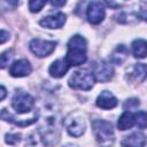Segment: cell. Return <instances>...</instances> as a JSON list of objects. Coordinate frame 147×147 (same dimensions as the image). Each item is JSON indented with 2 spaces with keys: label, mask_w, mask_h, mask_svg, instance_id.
I'll return each instance as SVG.
<instances>
[{
  "label": "cell",
  "mask_w": 147,
  "mask_h": 147,
  "mask_svg": "<svg viewBox=\"0 0 147 147\" xmlns=\"http://www.w3.org/2000/svg\"><path fill=\"white\" fill-rule=\"evenodd\" d=\"M39 131L47 146H54L60 140L61 132V117L57 108V102L52 99L42 100L40 110Z\"/></svg>",
  "instance_id": "6da1fadb"
},
{
  "label": "cell",
  "mask_w": 147,
  "mask_h": 147,
  "mask_svg": "<svg viewBox=\"0 0 147 147\" xmlns=\"http://www.w3.org/2000/svg\"><path fill=\"white\" fill-rule=\"evenodd\" d=\"M86 39L80 34L72 36L68 41V52L65 60L70 65H80L86 62L87 55Z\"/></svg>",
  "instance_id": "7a4b0ae2"
},
{
  "label": "cell",
  "mask_w": 147,
  "mask_h": 147,
  "mask_svg": "<svg viewBox=\"0 0 147 147\" xmlns=\"http://www.w3.org/2000/svg\"><path fill=\"white\" fill-rule=\"evenodd\" d=\"M92 129L95 140L100 147H111L115 142V133L113 124L105 119H93Z\"/></svg>",
  "instance_id": "3957f363"
},
{
  "label": "cell",
  "mask_w": 147,
  "mask_h": 147,
  "mask_svg": "<svg viewBox=\"0 0 147 147\" xmlns=\"http://www.w3.org/2000/svg\"><path fill=\"white\" fill-rule=\"evenodd\" d=\"M95 82V77L93 75V72L86 70V69H80L75 71L71 77L69 78L68 83L69 86L74 90H91L94 85Z\"/></svg>",
  "instance_id": "277c9868"
},
{
  "label": "cell",
  "mask_w": 147,
  "mask_h": 147,
  "mask_svg": "<svg viewBox=\"0 0 147 147\" xmlns=\"http://www.w3.org/2000/svg\"><path fill=\"white\" fill-rule=\"evenodd\" d=\"M11 107L18 115H25L34 110V99L29 93L20 90L13 96Z\"/></svg>",
  "instance_id": "5b68a950"
},
{
  "label": "cell",
  "mask_w": 147,
  "mask_h": 147,
  "mask_svg": "<svg viewBox=\"0 0 147 147\" xmlns=\"http://www.w3.org/2000/svg\"><path fill=\"white\" fill-rule=\"evenodd\" d=\"M63 124L68 131V133L72 137H80L84 134L85 129H86V124L84 121V117L80 113L77 111H72L69 115H67V117L63 121Z\"/></svg>",
  "instance_id": "8992f818"
},
{
  "label": "cell",
  "mask_w": 147,
  "mask_h": 147,
  "mask_svg": "<svg viewBox=\"0 0 147 147\" xmlns=\"http://www.w3.org/2000/svg\"><path fill=\"white\" fill-rule=\"evenodd\" d=\"M56 41L53 40H42V39H32L29 44L30 51L38 57H45L53 53L56 47Z\"/></svg>",
  "instance_id": "52a82bcc"
},
{
  "label": "cell",
  "mask_w": 147,
  "mask_h": 147,
  "mask_svg": "<svg viewBox=\"0 0 147 147\" xmlns=\"http://www.w3.org/2000/svg\"><path fill=\"white\" fill-rule=\"evenodd\" d=\"M106 15V8L105 3L101 1H92L88 3L86 9V16L87 21L91 24H99L103 21Z\"/></svg>",
  "instance_id": "ba28073f"
},
{
  "label": "cell",
  "mask_w": 147,
  "mask_h": 147,
  "mask_svg": "<svg viewBox=\"0 0 147 147\" xmlns=\"http://www.w3.org/2000/svg\"><path fill=\"white\" fill-rule=\"evenodd\" d=\"M65 18L67 17L63 13L57 11V13L51 14V15L41 18L39 24L44 28H47V29H60L65 23Z\"/></svg>",
  "instance_id": "9c48e42d"
},
{
  "label": "cell",
  "mask_w": 147,
  "mask_h": 147,
  "mask_svg": "<svg viewBox=\"0 0 147 147\" xmlns=\"http://www.w3.org/2000/svg\"><path fill=\"white\" fill-rule=\"evenodd\" d=\"M31 71H32V67L30 62L25 59L15 61L9 68V74L13 77H25L29 76Z\"/></svg>",
  "instance_id": "30bf717a"
},
{
  "label": "cell",
  "mask_w": 147,
  "mask_h": 147,
  "mask_svg": "<svg viewBox=\"0 0 147 147\" xmlns=\"http://www.w3.org/2000/svg\"><path fill=\"white\" fill-rule=\"evenodd\" d=\"M94 77L96 80L101 82V83H106L108 80H110L114 76V68L111 67L110 63L108 62H101L99 64L95 65L94 68Z\"/></svg>",
  "instance_id": "8fae6325"
},
{
  "label": "cell",
  "mask_w": 147,
  "mask_h": 147,
  "mask_svg": "<svg viewBox=\"0 0 147 147\" xmlns=\"http://www.w3.org/2000/svg\"><path fill=\"white\" fill-rule=\"evenodd\" d=\"M126 78L131 82L141 83L147 78V64L145 63H137L132 65L127 70Z\"/></svg>",
  "instance_id": "7c38bea8"
},
{
  "label": "cell",
  "mask_w": 147,
  "mask_h": 147,
  "mask_svg": "<svg viewBox=\"0 0 147 147\" xmlns=\"http://www.w3.org/2000/svg\"><path fill=\"white\" fill-rule=\"evenodd\" d=\"M95 103L101 109H113V108H115L117 106L118 101H117V99L115 98V95L111 92H109V91H102L98 95Z\"/></svg>",
  "instance_id": "4fadbf2b"
},
{
  "label": "cell",
  "mask_w": 147,
  "mask_h": 147,
  "mask_svg": "<svg viewBox=\"0 0 147 147\" xmlns=\"http://www.w3.org/2000/svg\"><path fill=\"white\" fill-rule=\"evenodd\" d=\"M147 142V138L142 132H133L125 137L121 145L122 147H144Z\"/></svg>",
  "instance_id": "5bb4252c"
},
{
  "label": "cell",
  "mask_w": 147,
  "mask_h": 147,
  "mask_svg": "<svg viewBox=\"0 0 147 147\" xmlns=\"http://www.w3.org/2000/svg\"><path fill=\"white\" fill-rule=\"evenodd\" d=\"M69 67H70V64L67 62L65 59H59V60L54 61L51 64V67L48 69V72L54 78H61V77H63L65 75V72L68 71Z\"/></svg>",
  "instance_id": "9a60e30c"
},
{
  "label": "cell",
  "mask_w": 147,
  "mask_h": 147,
  "mask_svg": "<svg viewBox=\"0 0 147 147\" xmlns=\"http://www.w3.org/2000/svg\"><path fill=\"white\" fill-rule=\"evenodd\" d=\"M129 55V49L125 45H118L110 55V61L115 64H122Z\"/></svg>",
  "instance_id": "2e32d148"
},
{
  "label": "cell",
  "mask_w": 147,
  "mask_h": 147,
  "mask_svg": "<svg viewBox=\"0 0 147 147\" xmlns=\"http://www.w3.org/2000/svg\"><path fill=\"white\" fill-rule=\"evenodd\" d=\"M136 124V118H134V114L131 111H124L121 117L118 118V123L117 126L119 130L125 131L127 129H131L133 125Z\"/></svg>",
  "instance_id": "e0dca14e"
},
{
  "label": "cell",
  "mask_w": 147,
  "mask_h": 147,
  "mask_svg": "<svg viewBox=\"0 0 147 147\" xmlns=\"http://www.w3.org/2000/svg\"><path fill=\"white\" fill-rule=\"evenodd\" d=\"M132 53L137 59H144L147 56V40L136 39L132 42Z\"/></svg>",
  "instance_id": "ac0fdd59"
},
{
  "label": "cell",
  "mask_w": 147,
  "mask_h": 147,
  "mask_svg": "<svg viewBox=\"0 0 147 147\" xmlns=\"http://www.w3.org/2000/svg\"><path fill=\"white\" fill-rule=\"evenodd\" d=\"M46 142L40 133L39 130L33 131L32 133H30L25 140V146L24 147H46Z\"/></svg>",
  "instance_id": "d6986e66"
},
{
  "label": "cell",
  "mask_w": 147,
  "mask_h": 147,
  "mask_svg": "<svg viewBox=\"0 0 147 147\" xmlns=\"http://www.w3.org/2000/svg\"><path fill=\"white\" fill-rule=\"evenodd\" d=\"M13 56H14V51L13 49H7L6 52H3L0 55V67H1V69H5L7 67V64H9Z\"/></svg>",
  "instance_id": "ffe728a7"
},
{
  "label": "cell",
  "mask_w": 147,
  "mask_h": 147,
  "mask_svg": "<svg viewBox=\"0 0 147 147\" xmlns=\"http://www.w3.org/2000/svg\"><path fill=\"white\" fill-rule=\"evenodd\" d=\"M134 118H136V124L138 125V127L140 129L147 127V113L146 111H138L137 114H134Z\"/></svg>",
  "instance_id": "44dd1931"
},
{
  "label": "cell",
  "mask_w": 147,
  "mask_h": 147,
  "mask_svg": "<svg viewBox=\"0 0 147 147\" xmlns=\"http://www.w3.org/2000/svg\"><path fill=\"white\" fill-rule=\"evenodd\" d=\"M45 5H46L45 1L31 0V1H29V9H30V11H32V13H38Z\"/></svg>",
  "instance_id": "7402d4cb"
},
{
  "label": "cell",
  "mask_w": 147,
  "mask_h": 147,
  "mask_svg": "<svg viewBox=\"0 0 147 147\" xmlns=\"http://www.w3.org/2000/svg\"><path fill=\"white\" fill-rule=\"evenodd\" d=\"M140 105V102H139V100L138 99H136V98H131V99H127L125 102H124V109L126 110V111H129V110H132V109H136L138 106Z\"/></svg>",
  "instance_id": "603a6c76"
},
{
  "label": "cell",
  "mask_w": 147,
  "mask_h": 147,
  "mask_svg": "<svg viewBox=\"0 0 147 147\" xmlns=\"http://www.w3.org/2000/svg\"><path fill=\"white\" fill-rule=\"evenodd\" d=\"M21 140V134L20 133H8L5 137V141L8 145H16Z\"/></svg>",
  "instance_id": "cb8c5ba5"
},
{
  "label": "cell",
  "mask_w": 147,
  "mask_h": 147,
  "mask_svg": "<svg viewBox=\"0 0 147 147\" xmlns=\"http://www.w3.org/2000/svg\"><path fill=\"white\" fill-rule=\"evenodd\" d=\"M138 16H139L140 18H142L144 21H147V9H146V8H140Z\"/></svg>",
  "instance_id": "d4e9b609"
},
{
  "label": "cell",
  "mask_w": 147,
  "mask_h": 147,
  "mask_svg": "<svg viewBox=\"0 0 147 147\" xmlns=\"http://www.w3.org/2000/svg\"><path fill=\"white\" fill-rule=\"evenodd\" d=\"M8 37H9V32H7L6 30H1V40H0V42L5 44V41L8 39Z\"/></svg>",
  "instance_id": "484cf974"
},
{
  "label": "cell",
  "mask_w": 147,
  "mask_h": 147,
  "mask_svg": "<svg viewBox=\"0 0 147 147\" xmlns=\"http://www.w3.org/2000/svg\"><path fill=\"white\" fill-rule=\"evenodd\" d=\"M51 5H53V6H63V5H65V1H51Z\"/></svg>",
  "instance_id": "4316f807"
},
{
  "label": "cell",
  "mask_w": 147,
  "mask_h": 147,
  "mask_svg": "<svg viewBox=\"0 0 147 147\" xmlns=\"http://www.w3.org/2000/svg\"><path fill=\"white\" fill-rule=\"evenodd\" d=\"M5 96H6V88H5V86L2 85V86H1V96H0V100H3Z\"/></svg>",
  "instance_id": "83f0119b"
}]
</instances>
